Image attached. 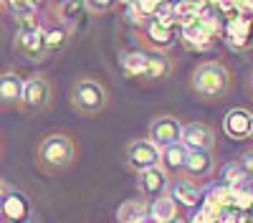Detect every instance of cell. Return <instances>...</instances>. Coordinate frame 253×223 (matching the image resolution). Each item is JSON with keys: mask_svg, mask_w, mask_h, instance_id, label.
I'll return each mask as SVG.
<instances>
[{"mask_svg": "<svg viewBox=\"0 0 253 223\" xmlns=\"http://www.w3.org/2000/svg\"><path fill=\"white\" fill-rule=\"evenodd\" d=\"M79 147L69 132H48L38 139L33 162L43 175H61L76 162Z\"/></svg>", "mask_w": 253, "mask_h": 223, "instance_id": "obj_1", "label": "cell"}, {"mask_svg": "<svg viewBox=\"0 0 253 223\" xmlns=\"http://www.w3.org/2000/svg\"><path fill=\"white\" fill-rule=\"evenodd\" d=\"M233 89V71L223 61H203L190 74V91L203 104H218Z\"/></svg>", "mask_w": 253, "mask_h": 223, "instance_id": "obj_2", "label": "cell"}, {"mask_svg": "<svg viewBox=\"0 0 253 223\" xmlns=\"http://www.w3.org/2000/svg\"><path fill=\"white\" fill-rule=\"evenodd\" d=\"M69 104L79 117H96L109 104V89L94 76H79L69 89Z\"/></svg>", "mask_w": 253, "mask_h": 223, "instance_id": "obj_3", "label": "cell"}, {"mask_svg": "<svg viewBox=\"0 0 253 223\" xmlns=\"http://www.w3.org/2000/svg\"><path fill=\"white\" fill-rule=\"evenodd\" d=\"M124 165H126V170H132L134 175H142L147 170L162 165V150L155 145L150 137H137L132 142H126V147H124Z\"/></svg>", "mask_w": 253, "mask_h": 223, "instance_id": "obj_4", "label": "cell"}, {"mask_svg": "<svg viewBox=\"0 0 253 223\" xmlns=\"http://www.w3.org/2000/svg\"><path fill=\"white\" fill-rule=\"evenodd\" d=\"M53 104V84L46 74H31L26 79V91L20 101V114H41Z\"/></svg>", "mask_w": 253, "mask_h": 223, "instance_id": "obj_5", "label": "cell"}, {"mask_svg": "<svg viewBox=\"0 0 253 223\" xmlns=\"http://www.w3.org/2000/svg\"><path fill=\"white\" fill-rule=\"evenodd\" d=\"M13 53L26 61V64H43L48 56L46 48V33L43 28H33V31H15L13 36Z\"/></svg>", "mask_w": 253, "mask_h": 223, "instance_id": "obj_6", "label": "cell"}, {"mask_svg": "<svg viewBox=\"0 0 253 223\" xmlns=\"http://www.w3.org/2000/svg\"><path fill=\"white\" fill-rule=\"evenodd\" d=\"M182 132H185V125L175 114H157V117H152L150 127H147V137H150L160 150L180 145Z\"/></svg>", "mask_w": 253, "mask_h": 223, "instance_id": "obj_7", "label": "cell"}, {"mask_svg": "<svg viewBox=\"0 0 253 223\" xmlns=\"http://www.w3.org/2000/svg\"><path fill=\"white\" fill-rule=\"evenodd\" d=\"M137 33L142 38V44L150 48V53H170V48L177 44V28H170L160 23V20H150Z\"/></svg>", "mask_w": 253, "mask_h": 223, "instance_id": "obj_8", "label": "cell"}, {"mask_svg": "<svg viewBox=\"0 0 253 223\" xmlns=\"http://www.w3.org/2000/svg\"><path fill=\"white\" fill-rule=\"evenodd\" d=\"M215 170H218L215 152H210V150H198V152H190L187 165H185V170H182V178L203 188L208 180H213Z\"/></svg>", "mask_w": 253, "mask_h": 223, "instance_id": "obj_9", "label": "cell"}, {"mask_svg": "<svg viewBox=\"0 0 253 223\" xmlns=\"http://www.w3.org/2000/svg\"><path fill=\"white\" fill-rule=\"evenodd\" d=\"M170 185H172V178L162 165L160 168H152L142 175H137V190H139V198L147 200V203H155L157 198L170 193Z\"/></svg>", "mask_w": 253, "mask_h": 223, "instance_id": "obj_10", "label": "cell"}, {"mask_svg": "<svg viewBox=\"0 0 253 223\" xmlns=\"http://www.w3.org/2000/svg\"><path fill=\"white\" fill-rule=\"evenodd\" d=\"M31 200L18 188L3 185V223H31Z\"/></svg>", "mask_w": 253, "mask_h": 223, "instance_id": "obj_11", "label": "cell"}, {"mask_svg": "<svg viewBox=\"0 0 253 223\" xmlns=\"http://www.w3.org/2000/svg\"><path fill=\"white\" fill-rule=\"evenodd\" d=\"M225 41L230 44V48L236 51H246L253 46V18L243 15L241 10L236 15L228 18V26H225Z\"/></svg>", "mask_w": 253, "mask_h": 223, "instance_id": "obj_12", "label": "cell"}, {"mask_svg": "<svg viewBox=\"0 0 253 223\" xmlns=\"http://www.w3.org/2000/svg\"><path fill=\"white\" fill-rule=\"evenodd\" d=\"M215 130L208 125V122H187L185 132H182V145L190 152H198V150H215Z\"/></svg>", "mask_w": 253, "mask_h": 223, "instance_id": "obj_13", "label": "cell"}, {"mask_svg": "<svg viewBox=\"0 0 253 223\" xmlns=\"http://www.w3.org/2000/svg\"><path fill=\"white\" fill-rule=\"evenodd\" d=\"M23 91H26V79L20 76L15 69H5L0 74V104L3 109H18L23 101Z\"/></svg>", "mask_w": 253, "mask_h": 223, "instance_id": "obj_14", "label": "cell"}, {"mask_svg": "<svg viewBox=\"0 0 253 223\" xmlns=\"http://www.w3.org/2000/svg\"><path fill=\"white\" fill-rule=\"evenodd\" d=\"M251 130H253V112H248L246 107H233L223 117V132L230 139H251Z\"/></svg>", "mask_w": 253, "mask_h": 223, "instance_id": "obj_15", "label": "cell"}, {"mask_svg": "<svg viewBox=\"0 0 253 223\" xmlns=\"http://www.w3.org/2000/svg\"><path fill=\"white\" fill-rule=\"evenodd\" d=\"M43 33H46V48H48V56H58L63 48L71 44V38H74V31H71L69 26H63L61 20H56L53 15L46 18Z\"/></svg>", "mask_w": 253, "mask_h": 223, "instance_id": "obj_16", "label": "cell"}, {"mask_svg": "<svg viewBox=\"0 0 253 223\" xmlns=\"http://www.w3.org/2000/svg\"><path fill=\"white\" fill-rule=\"evenodd\" d=\"M180 41L185 44V48H190V51H208V48L215 46L218 38L198 20V23L187 26V28H180Z\"/></svg>", "mask_w": 253, "mask_h": 223, "instance_id": "obj_17", "label": "cell"}, {"mask_svg": "<svg viewBox=\"0 0 253 223\" xmlns=\"http://www.w3.org/2000/svg\"><path fill=\"white\" fill-rule=\"evenodd\" d=\"M170 195L175 198L177 206H185V208H200V198H203V188L190 182L185 178H175L172 185H170Z\"/></svg>", "mask_w": 253, "mask_h": 223, "instance_id": "obj_18", "label": "cell"}, {"mask_svg": "<svg viewBox=\"0 0 253 223\" xmlns=\"http://www.w3.org/2000/svg\"><path fill=\"white\" fill-rule=\"evenodd\" d=\"M122 71L129 76V79H142L144 81V74H147V64H150V53L142 51V48H134V51H124L122 58Z\"/></svg>", "mask_w": 253, "mask_h": 223, "instance_id": "obj_19", "label": "cell"}, {"mask_svg": "<svg viewBox=\"0 0 253 223\" xmlns=\"http://www.w3.org/2000/svg\"><path fill=\"white\" fill-rule=\"evenodd\" d=\"M48 10L53 13L56 20H61L63 26H69L76 33V23H79V15L86 10V3H76V0H63V3H51Z\"/></svg>", "mask_w": 253, "mask_h": 223, "instance_id": "obj_20", "label": "cell"}, {"mask_svg": "<svg viewBox=\"0 0 253 223\" xmlns=\"http://www.w3.org/2000/svg\"><path fill=\"white\" fill-rule=\"evenodd\" d=\"M172 71H175V61L170 58V53H150L144 81H165L172 76Z\"/></svg>", "mask_w": 253, "mask_h": 223, "instance_id": "obj_21", "label": "cell"}, {"mask_svg": "<svg viewBox=\"0 0 253 223\" xmlns=\"http://www.w3.org/2000/svg\"><path fill=\"white\" fill-rule=\"evenodd\" d=\"M187 157H190V150L182 145V142H180V145H172V147L162 150V168L170 175L182 178V170L187 165Z\"/></svg>", "mask_w": 253, "mask_h": 223, "instance_id": "obj_22", "label": "cell"}, {"mask_svg": "<svg viewBox=\"0 0 253 223\" xmlns=\"http://www.w3.org/2000/svg\"><path fill=\"white\" fill-rule=\"evenodd\" d=\"M144 216H150V203L142 200V198L124 200L117 208V221L119 223H139Z\"/></svg>", "mask_w": 253, "mask_h": 223, "instance_id": "obj_23", "label": "cell"}, {"mask_svg": "<svg viewBox=\"0 0 253 223\" xmlns=\"http://www.w3.org/2000/svg\"><path fill=\"white\" fill-rule=\"evenodd\" d=\"M3 10L10 13L15 23H20V20H26L31 15H38L41 3H36V0H3Z\"/></svg>", "mask_w": 253, "mask_h": 223, "instance_id": "obj_24", "label": "cell"}, {"mask_svg": "<svg viewBox=\"0 0 253 223\" xmlns=\"http://www.w3.org/2000/svg\"><path fill=\"white\" fill-rule=\"evenodd\" d=\"M150 213L160 221V223H172L175 218H177V203H175V198L167 193V195H162V198H157L155 203H150Z\"/></svg>", "mask_w": 253, "mask_h": 223, "instance_id": "obj_25", "label": "cell"}, {"mask_svg": "<svg viewBox=\"0 0 253 223\" xmlns=\"http://www.w3.org/2000/svg\"><path fill=\"white\" fill-rule=\"evenodd\" d=\"M236 165H238V170H241L243 180L253 182V150H246V152L241 155V160L236 162Z\"/></svg>", "mask_w": 253, "mask_h": 223, "instance_id": "obj_26", "label": "cell"}, {"mask_svg": "<svg viewBox=\"0 0 253 223\" xmlns=\"http://www.w3.org/2000/svg\"><path fill=\"white\" fill-rule=\"evenodd\" d=\"M119 5L112 3V0H86V10L89 13H109V10H117Z\"/></svg>", "mask_w": 253, "mask_h": 223, "instance_id": "obj_27", "label": "cell"}, {"mask_svg": "<svg viewBox=\"0 0 253 223\" xmlns=\"http://www.w3.org/2000/svg\"><path fill=\"white\" fill-rule=\"evenodd\" d=\"M220 221H223V223H243L246 216H243L241 208L230 206V208H223V211H220Z\"/></svg>", "mask_w": 253, "mask_h": 223, "instance_id": "obj_28", "label": "cell"}, {"mask_svg": "<svg viewBox=\"0 0 253 223\" xmlns=\"http://www.w3.org/2000/svg\"><path fill=\"white\" fill-rule=\"evenodd\" d=\"M139 223H160V221H157V218H155V216L150 213V216H144V218H142Z\"/></svg>", "mask_w": 253, "mask_h": 223, "instance_id": "obj_29", "label": "cell"}, {"mask_svg": "<svg viewBox=\"0 0 253 223\" xmlns=\"http://www.w3.org/2000/svg\"><path fill=\"white\" fill-rule=\"evenodd\" d=\"M248 89H251V94H253V71H251V76H248Z\"/></svg>", "mask_w": 253, "mask_h": 223, "instance_id": "obj_30", "label": "cell"}, {"mask_svg": "<svg viewBox=\"0 0 253 223\" xmlns=\"http://www.w3.org/2000/svg\"><path fill=\"white\" fill-rule=\"evenodd\" d=\"M172 223H185V221H182V218H175V221H172Z\"/></svg>", "mask_w": 253, "mask_h": 223, "instance_id": "obj_31", "label": "cell"}, {"mask_svg": "<svg viewBox=\"0 0 253 223\" xmlns=\"http://www.w3.org/2000/svg\"><path fill=\"white\" fill-rule=\"evenodd\" d=\"M251 139H253V130H251Z\"/></svg>", "mask_w": 253, "mask_h": 223, "instance_id": "obj_32", "label": "cell"}]
</instances>
